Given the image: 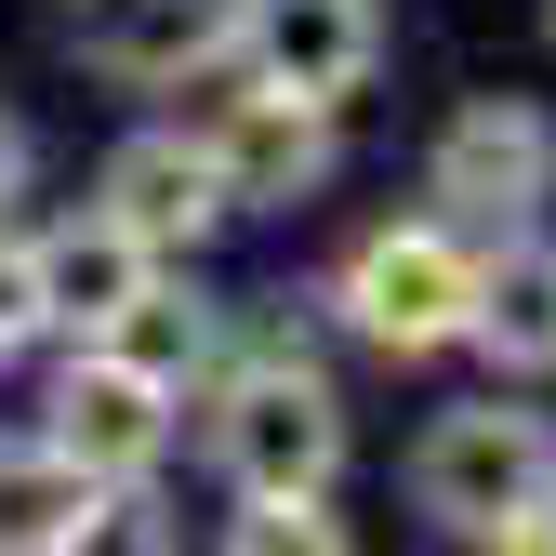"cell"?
<instances>
[{"label": "cell", "mask_w": 556, "mask_h": 556, "mask_svg": "<svg viewBox=\"0 0 556 556\" xmlns=\"http://www.w3.org/2000/svg\"><path fill=\"white\" fill-rule=\"evenodd\" d=\"M477 556H556V517H517V530H491Z\"/></svg>", "instance_id": "e0dca14e"}, {"label": "cell", "mask_w": 556, "mask_h": 556, "mask_svg": "<svg viewBox=\"0 0 556 556\" xmlns=\"http://www.w3.org/2000/svg\"><path fill=\"white\" fill-rule=\"evenodd\" d=\"M106 344H119V358H147L160 384H186L199 358H213V305H199V292H147V305H132Z\"/></svg>", "instance_id": "5bb4252c"}, {"label": "cell", "mask_w": 556, "mask_h": 556, "mask_svg": "<svg viewBox=\"0 0 556 556\" xmlns=\"http://www.w3.org/2000/svg\"><path fill=\"white\" fill-rule=\"evenodd\" d=\"M213 464L239 477V491H331L344 397L305 371V344H265V358L226 371V397H213Z\"/></svg>", "instance_id": "7a4b0ae2"}, {"label": "cell", "mask_w": 556, "mask_h": 556, "mask_svg": "<svg viewBox=\"0 0 556 556\" xmlns=\"http://www.w3.org/2000/svg\"><path fill=\"white\" fill-rule=\"evenodd\" d=\"M239 53H252V80L344 106L384 66V14L371 0H239Z\"/></svg>", "instance_id": "5b68a950"}, {"label": "cell", "mask_w": 556, "mask_h": 556, "mask_svg": "<svg viewBox=\"0 0 556 556\" xmlns=\"http://www.w3.org/2000/svg\"><path fill=\"white\" fill-rule=\"evenodd\" d=\"M40 278H53V318H66V331H119L132 305L160 292V278H147V239H132L106 199H93L80 226H53V239H40Z\"/></svg>", "instance_id": "30bf717a"}, {"label": "cell", "mask_w": 556, "mask_h": 556, "mask_svg": "<svg viewBox=\"0 0 556 556\" xmlns=\"http://www.w3.org/2000/svg\"><path fill=\"white\" fill-rule=\"evenodd\" d=\"M226 556H358V543H344V517H331L318 491H239Z\"/></svg>", "instance_id": "4fadbf2b"}, {"label": "cell", "mask_w": 556, "mask_h": 556, "mask_svg": "<svg viewBox=\"0 0 556 556\" xmlns=\"http://www.w3.org/2000/svg\"><path fill=\"white\" fill-rule=\"evenodd\" d=\"M410 504L438 530H464V543H491L517 517H556V425L543 410H504V397L438 410L425 451H410Z\"/></svg>", "instance_id": "6da1fadb"}, {"label": "cell", "mask_w": 556, "mask_h": 556, "mask_svg": "<svg viewBox=\"0 0 556 556\" xmlns=\"http://www.w3.org/2000/svg\"><path fill=\"white\" fill-rule=\"evenodd\" d=\"M93 199H106V213L147 239V252H199V239L239 213V186H226V160L199 147V132H132V147L106 160Z\"/></svg>", "instance_id": "52a82bcc"}, {"label": "cell", "mask_w": 556, "mask_h": 556, "mask_svg": "<svg viewBox=\"0 0 556 556\" xmlns=\"http://www.w3.org/2000/svg\"><path fill=\"white\" fill-rule=\"evenodd\" d=\"M477 344L504 371H556V239H517L491 252V292H477Z\"/></svg>", "instance_id": "8fae6325"}, {"label": "cell", "mask_w": 556, "mask_h": 556, "mask_svg": "<svg viewBox=\"0 0 556 556\" xmlns=\"http://www.w3.org/2000/svg\"><path fill=\"white\" fill-rule=\"evenodd\" d=\"M213 53H239V0H80V66L119 93H173Z\"/></svg>", "instance_id": "8992f818"}, {"label": "cell", "mask_w": 556, "mask_h": 556, "mask_svg": "<svg viewBox=\"0 0 556 556\" xmlns=\"http://www.w3.org/2000/svg\"><path fill=\"white\" fill-rule=\"evenodd\" d=\"M14 186H27V132L0 119V199H14Z\"/></svg>", "instance_id": "ac0fdd59"}, {"label": "cell", "mask_w": 556, "mask_h": 556, "mask_svg": "<svg viewBox=\"0 0 556 556\" xmlns=\"http://www.w3.org/2000/svg\"><path fill=\"white\" fill-rule=\"evenodd\" d=\"M477 292H491V265H477L451 226H371L358 252H344V278H331V305L358 318L384 358L464 344V331H477Z\"/></svg>", "instance_id": "3957f363"}, {"label": "cell", "mask_w": 556, "mask_h": 556, "mask_svg": "<svg viewBox=\"0 0 556 556\" xmlns=\"http://www.w3.org/2000/svg\"><path fill=\"white\" fill-rule=\"evenodd\" d=\"M93 491H106V477L66 464L53 438L40 451H0V556H66V530L93 517Z\"/></svg>", "instance_id": "7c38bea8"}, {"label": "cell", "mask_w": 556, "mask_h": 556, "mask_svg": "<svg viewBox=\"0 0 556 556\" xmlns=\"http://www.w3.org/2000/svg\"><path fill=\"white\" fill-rule=\"evenodd\" d=\"M53 451L93 464L106 491H119V477H147V464L173 451V384H160L147 358H119V344L66 358V384H53Z\"/></svg>", "instance_id": "277c9868"}, {"label": "cell", "mask_w": 556, "mask_h": 556, "mask_svg": "<svg viewBox=\"0 0 556 556\" xmlns=\"http://www.w3.org/2000/svg\"><path fill=\"white\" fill-rule=\"evenodd\" d=\"M40 318H53V278H40V252H27V239H0V358H14Z\"/></svg>", "instance_id": "2e32d148"}, {"label": "cell", "mask_w": 556, "mask_h": 556, "mask_svg": "<svg viewBox=\"0 0 556 556\" xmlns=\"http://www.w3.org/2000/svg\"><path fill=\"white\" fill-rule=\"evenodd\" d=\"M556 173V132L517 106V93H477L451 132H438V199L464 226H530V199Z\"/></svg>", "instance_id": "ba28073f"}, {"label": "cell", "mask_w": 556, "mask_h": 556, "mask_svg": "<svg viewBox=\"0 0 556 556\" xmlns=\"http://www.w3.org/2000/svg\"><path fill=\"white\" fill-rule=\"evenodd\" d=\"M199 147L226 160V186H239V199H305V186L331 173V106H318V93L252 80V93H226L213 119H199Z\"/></svg>", "instance_id": "9c48e42d"}, {"label": "cell", "mask_w": 556, "mask_h": 556, "mask_svg": "<svg viewBox=\"0 0 556 556\" xmlns=\"http://www.w3.org/2000/svg\"><path fill=\"white\" fill-rule=\"evenodd\" d=\"M66 556H173V517H160V504L119 477V491H93V517L66 530Z\"/></svg>", "instance_id": "9a60e30c"}]
</instances>
